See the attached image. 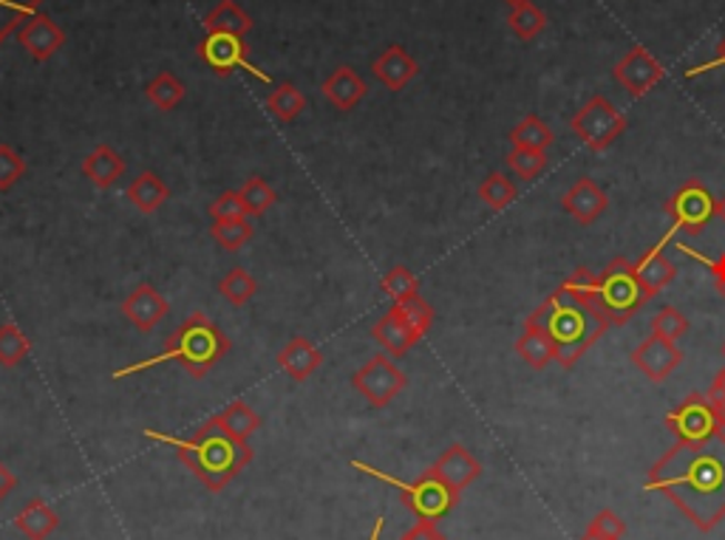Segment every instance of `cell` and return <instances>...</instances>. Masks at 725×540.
<instances>
[{
	"label": "cell",
	"mask_w": 725,
	"mask_h": 540,
	"mask_svg": "<svg viewBox=\"0 0 725 540\" xmlns=\"http://www.w3.org/2000/svg\"><path fill=\"white\" fill-rule=\"evenodd\" d=\"M644 487L666 496L701 532H712L725 518V434L701 445L675 441L652 465Z\"/></svg>",
	"instance_id": "1"
},
{
	"label": "cell",
	"mask_w": 725,
	"mask_h": 540,
	"mask_svg": "<svg viewBox=\"0 0 725 540\" xmlns=\"http://www.w3.org/2000/svg\"><path fill=\"white\" fill-rule=\"evenodd\" d=\"M145 439L168 445L177 450L179 461L188 467L193 476L208 487L210 492H221L224 487L253 461V447L246 441H239L221 428L219 421L208 419L190 439H179V436H168L162 430H142Z\"/></svg>",
	"instance_id": "2"
},
{
	"label": "cell",
	"mask_w": 725,
	"mask_h": 540,
	"mask_svg": "<svg viewBox=\"0 0 725 540\" xmlns=\"http://www.w3.org/2000/svg\"><path fill=\"white\" fill-rule=\"evenodd\" d=\"M524 326L542 328L555 346V363L564 368H573L590 348L606 334L610 323L595 306L573 300L564 289H555L533 315L524 320Z\"/></svg>",
	"instance_id": "3"
},
{
	"label": "cell",
	"mask_w": 725,
	"mask_h": 540,
	"mask_svg": "<svg viewBox=\"0 0 725 540\" xmlns=\"http://www.w3.org/2000/svg\"><path fill=\"white\" fill-rule=\"evenodd\" d=\"M230 354V337L210 320L202 312H193L188 315V320L164 339V348L153 357L142 359V363H133L114 371V379L133 377L139 371H148V368H157V365L164 363H179L184 371L193 379L208 377L210 368L221 363V359Z\"/></svg>",
	"instance_id": "4"
},
{
	"label": "cell",
	"mask_w": 725,
	"mask_h": 540,
	"mask_svg": "<svg viewBox=\"0 0 725 540\" xmlns=\"http://www.w3.org/2000/svg\"><path fill=\"white\" fill-rule=\"evenodd\" d=\"M349 465L354 467V470L366 472V476L377 478V481H383V485H389L392 490L400 492V498H403L405 507L414 512L416 521H425V523H436L442 521V518L449 516L451 509L460 503V492L451 490L445 481H442L440 476H436L434 470H425L423 476L414 478V481H400L397 476H392V472H383L377 470V467L366 465V461H358L352 459Z\"/></svg>",
	"instance_id": "5"
},
{
	"label": "cell",
	"mask_w": 725,
	"mask_h": 540,
	"mask_svg": "<svg viewBox=\"0 0 725 540\" xmlns=\"http://www.w3.org/2000/svg\"><path fill=\"white\" fill-rule=\"evenodd\" d=\"M650 300V289L641 283L632 261L615 258L598 275V300H595V306H598V312L606 317L610 326H626Z\"/></svg>",
	"instance_id": "6"
},
{
	"label": "cell",
	"mask_w": 725,
	"mask_h": 540,
	"mask_svg": "<svg viewBox=\"0 0 725 540\" xmlns=\"http://www.w3.org/2000/svg\"><path fill=\"white\" fill-rule=\"evenodd\" d=\"M570 128L590 151L601 153L626 131V116L604 94H595L570 120Z\"/></svg>",
	"instance_id": "7"
},
{
	"label": "cell",
	"mask_w": 725,
	"mask_h": 540,
	"mask_svg": "<svg viewBox=\"0 0 725 540\" xmlns=\"http://www.w3.org/2000/svg\"><path fill=\"white\" fill-rule=\"evenodd\" d=\"M197 54L215 77H230L233 71H246V74L261 80L264 85H272V77L253 65L250 45L239 34H204L197 45Z\"/></svg>",
	"instance_id": "8"
},
{
	"label": "cell",
	"mask_w": 725,
	"mask_h": 540,
	"mask_svg": "<svg viewBox=\"0 0 725 540\" xmlns=\"http://www.w3.org/2000/svg\"><path fill=\"white\" fill-rule=\"evenodd\" d=\"M666 430L683 445H701L723 434L714 403L703 394H688L675 410H668Z\"/></svg>",
	"instance_id": "9"
},
{
	"label": "cell",
	"mask_w": 725,
	"mask_h": 540,
	"mask_svg": "<svg viewBox=\"0 0 725 540\" xmlns=\"http://www.w3.org/2000/svg\"><path fill=\"white\" fill-rule=\"evenodd\" d=\"M666 213L672 215V230L686 235H701L717 215V198L697 179H688L681 190L666 202Z\"/></svg>",
	"instance_id": "10"
},
{
	"label": "cell",
	"mask_w": 725,
	"mask_h": 540,
	"mask_svg": "<svg viewBox=\"0 0 725 540\" xmlns=\"http://www.w3.org/2000/svg\"><path fill=\"white\" fill-rule=\"evenodd\" d=\"M352 385L369 405L374 408H385L389 403H394L409 385V377L397 368L389 354H374L369 363H363L358 371L352 374Z\"/></svg>",
	"instance_id": "11"
},
{
	"label": "cell",
	"mask_w": 725,
	"mask_h": 540,
	"mask_svg": "<svg viewBox=\"0 0 725 540\" xmlns=\"http://www.w3.org/2000/svg\"><path fill=\"white\" fill-rule=\"evenodd\" d=\"M612 77L630 91V96L641 100L666 77V69H663L661 60L646 45H635V49H630L621 57L618 65L612 69Z\"/></svg>",
	"instance_id": "12"
},
{
	"label": "cell",
	"mask_w": 725,
	"mask_h": 540,
	"mask_svg": "<svg viewBox=\"0 0 725 540\" xmlns=\"http://www.w3.org/2000/svg\"><path fill=\"white\" fill-rule=\"evenodd\" d=\"M632 363H635L637 371L644 374L646 379H652V383H666V379L672 377V371L683 363V351L672 339H663L657 337V334H652V337H646L644 343L632 351Z\"/></svg>",
	"instance_id": "13"
},
{
	"label": "cell",
	"mask_w": 725,
	"mask_h": 540,
	"mask_svg": "<svg viewBox=\"0 0 725 540\" xmlns=\"http://www.w3.org/2000/svg\"><path fill=\"white\" fill-rule=\"evenodd\" d=\"M120 312L128 317V323H131L133 328L148 334L153 332L164 317L171 315V303H168V297H164L157 286L139 283L137 289L122 300Z\"/></svg>",
	"instance_id": "14"
},
{
	"label": "cell",
	"mask_w": 725,
	"mask_h": 540,
	"mask_svg": "<svg viewBox=\"0 0 725 540\" xmlns=\"http://www.w3.org/2000/svg\"><path fill=\"white\" fill-rule=\"evenodd\" d=\"M18 43L23 45L34 63H46L66 45V32L49 14L38 12L18 29Z\"/></svg>",
	"instance_id": "15"
},
{
	"label": "cell",
	"mask_w": 725,
	"mask_h": 540,
	"mask_svg": "<svg viewBox=\"0 0 725 540\" xmlns=\"http://www.w3.org/2000/svg\"><path fill=\"white\" fill-rule=\"evenodd\" d=\"M431 470H434L454 492L467 490V487L482 476V465L476 461V456H473L465 445H451L449 450L442 452L440 459L434 461Z\"/></svg>",
	"instance_id": "16"
},
{
	"label": "cell",
	"mask_w": 725,
	"mask_h": 540,
	"mask_svg": "<svg viewBox=\"0 0 725 540\" xmlns=\"http://www.w3.org/2000/svg\"><path fill=\"white\" fill-rule=\"evenodd\" d=\"M321 91H323V100H326L329 105L338 108L341 113H346L366 100L369 85L354 69H349V65H338V69L323 80Z\"/></svg>",
	"instance_id": "17"
},
{
	"label": "cell",
	"mask_w": 725,
	"mask_h": 540,
	"mask_svg": "<svg viewBox=\"0 0 725 540\" xmlns=\"http://www.w3.org/2000/svg\"><path fill=\"white\" fill-rule=\"evenodd\" d=\"M562 207H564V213L573 215L578 224L587 226L606 213V207H610V198H606V193L601 190L598 182H593V179H578V182H575L573 187L564 193Z\"/></svg>",
	"instance_id": "18"
},
{
	"label": "cell",
	"mask_w": 725,
	"mask_h": 540,
	"mask_svg": "<svg viewBox=\"0 0 725 540\" xmlns=\"http://www.w3.org/2000/svg\"><path fill=\"white\" fill-rule=\"evenodd\" d=\"M372 74L377 77L389 91H403L405 85L420 74V65H416V60L403 45H385L372 60Z\"/></svg>",
	"instance_id": "19"
},
{
	"label": "cell",
	"mask_w": 725,
	"mask_h": 540,
	"mask_svg": "<svg viewBox=\"0 0 725 540\" xmlns=\"http://www.w3.org/2000/svg\"><path fill=\"white\" fill-rule=\"evenodd\" d=\"M372 337L377 339L380 348H383V351L394 359L403 357V354H409L411 348H414L416 343L423 339L420 334L414 332V328L409 326V323H405V317L400 315L394 306L389 308V312H385L377 323H374Z\"/></svg>",
	"instance_id": "20"
},
{
	"label": "cell",
	"mask_w": 725,
	"mask_h": 540,
	"mask_svg": "<svg viewBox=\"0 0 725 540\" xmlns=\"http://www.w3.org/2000/svg\"><path fill=\"white\" fill-rule=\"evenodd\" d=\"M323 365V354L318 351V346L306 337H292L281 351H278V368L295 383L310 379L312 374Z\"/></svg>",
	"instance_id": "21"
},
{
	"label": "cell",
	"mask_w": 725,
	"mask_h": 540,
	"mask_svg": "<svg viewBox=\"0 0 725 540\" xmlns=\"http://www.w3.org/2000/svg\"><path fill=\"white\" fill-rule=\"evenodd\" d=\"M672 238H675V230H672V233H668L661 244L652 246L650 252H644V255L635 261L637 277H641V283H644L646 289H650L652 297H655L657 292L666 289L668 283L675 281V275H677L675 264H672V261L663 255V246H666Z\"/></svg>",
	"instance_id": "22"
},
{
	"label": "cell",
	"mask_w": 725,
	"mask_h": 540,
	"mask_svg": "<svg viewBox=\"0 0 725 540\" xmlns=\"http://www.w3.org/2000/svg\"><path fill=\"white\" fill-rule=\"evenodd\" d=\"M82 176L100 190L114 187V184L125 176V159L111 145H97L94 151L85 156V162H82Z\"/></svg>",
	"instance_id": "23"
},
{
	"label": "cell",
	"mask_w": 725,
	"mask_h": 540,
	"mask_svg": "<svg viewBox=\"0 0 725 540\" xmlns=\"http://www.w3.org/2000/svg\"><path fill=\"white\" fill-rule=\"evenodd\" d=\"M171 198V190L162 182L159 173L153 170H142L131 184H128V202L142 215H153L164 207V202Z\"/></svg>",
	"instance_id": "24"
},
{
	"label": "cell",
	"mask_w": 725,
	"mask_h": 540,
	"mask_svg": "<svg viewBox=\"0 0 725 540\" xmlns=\"http://www.w3.org/2000/svg\"><path fill=\"white\" fill-rule=\"evenodd\" d=\"M250 29H253V18L235 0H221L219 7L204 14V32L208 34H239V38H244Z\"/></svg>",
	"instance_id": "25"
},
{
	"label": "cell",
	"mask_w": 725,
	"mask_h": 540,
	"mask_svg": "<svg viewBox=\"0 0 725 540\" xmlns=\"http://www.w3.org/2000/svg\"><path fill=\"white\" fill-rule=\"evenodd\" d=\"M60 527V516L46 501L26 503L14 518V529L29 540H46Z\"/></svg>",
	"instance_id": "26"
},
{
	"label": "cell",
	"mask_w": 725,
	"mask_h": 540,
	"mask_svg": "<svg viewBox=\"0 0 725 540\" xmlns=\"http://www.w3.org/2000/svg\"><path fill=\"white\" fill-rule=\"evenodd\" d=\"M213 421H219L221 428L228 430L230 436H235L239 441H250V436H255V430L261 428V416L255 414L244 399H235L221 414L210 416Z\"/></svg>",
	"instance_id": "27"
},
{
	"label": "cell",
	"mask_w": 725,
	"mask_h": 540,
	"mask_svg": "<svg viewBox=\"0 0 725 540\" xmlns=\"http://www.w3.org/2000/svg\"><path fill=\"white\" fill-rule=\"evenodd\" d=\"M516 354L536 371H544L550 363H555V346L553 339L542 332V328H530L524 326L522 337L516 339Z\"/></svg>",
	"instance_id": "28"
},
{
	"label": "cell",
	"mask_w": 725,
	"mask_h": 540,
	"mask_svg": "<svg viewBox=\"0 0 725 540\" xmlns=\"http://www.w3.org/2000/svg\"><path fill=\"white\" fill-rule=\"evenodd\" d=\"M184 94H188L184 82L179 80L177 74H171V71H159L145 85V100L151 102L157 111H173V108L182 105Z\"/></svg>",
	"instance_id": "29"
},
{
	"label": "cell",
	"mask_w": 725,
	"mask_h": 540,
	"mask_svg": "<svg viewBox=\"0 0 725 540\" xmlns=\"http://www.w3.org/2000/svg\"><path fill=\"white\" fill-rule=\"evenodd\" d=\"M266 111H270L278 122L290 125V122H295L298 116L306 111V96H303L301 91H298V85H292V82H281V85H275V89L266 94Z\"/></svg>",
	"instance_id": "30"
},
{
	"label": "cell",
	"mask_w": 725,
	"mask_h": 540,
	"mask_svg": "<svg viewBox=\"0 0 725 540\" xmlns=\"http://www.w3.org/2000/svg\"><path fill=\"white\" fill-rule=\"evenodd\" d=\"M511 142L513 147H527V151H544L555 142V133L547 122H542L538 116H524L516 128L511 131Z\"/></svg>",
	"instance_id": "31"
},
{
	"label": "cell",
	"mask_w": 725,
	"mask_h": 540,
	"mask_svg": "<svg viewBox=\"0 0 725 540\" xmlns=\"http://www.w3.org/2000/svg\"><path fill=\"white\" fill-rule=\"evenodd\" d=\"M219 292L230 306L241 308L255 297V292H259V281H255L244 266H233V269L219 281Z\"/></svg>",
	"instance_id": "32"
},
{
	"label": "cell",
	"mask_w": 725,
	"mask_h": 540,
	"mask_svg": "<svg viewBox=\"0 0 725 540\" xmlns=\"http://www.w3.org/2000/svg\"><path fill=\"white\" fill-rule=\"evenodd\" d=\"M507 26H511V32L516 34L518 40H536L538 34L547 29V14L542 12V9L530 0V3H522V7L511 9V14H507Z\"/></svg>",
	"instance_id": "33"
},
{
	"label": "cell",
	"mask_w": 725,
	"mask_h": 540,
	"mask_svg": "<svg viewBox=\"0 0 725 540\" xmlns=\"http://www.w3.org/2000/svg\"><path fill=\"white\" fill-rule=\"evenodd\" d=\"M253 233L255 226L246 215L244 218H233V221H213V226H210V235H213L215 244L228 252H239L241 246L250 244Z\"/></svg>",
	"instance_id": "34"
},
{
	"label": "cell",
	"mask_w": 725,
	"mask_h": 540,
	"mask_svg": "<svg viewBox=\"0 0 725 540\" xmlns=\"http://www.w3.org/2000/svg\"><path fill=\"white\" fill-rule=\"evenodd\" d=\"M239 195H241V207H244V215H250V218H259V215H264L266 210L278 202V193L270 187V182L261 176L246 179L244 187L239 190Z\"/></svg>",
	"instance_id": "35"
},
{
	"label": "cell",
	"mask_w": 725,
	"mask_h": 540,
	"mask_svg": "<svg viewBox=\"0 0 725 540\" xmlns=\"http://www.w3.org/2000/svg\"><path fill=\"white\" fill-rule=\"evenodd\" d=\"M29 351H32V343L23 334V328L18 323H3L0 326V365L14 368L29 357Z\"/></svg>",
	"instance_id": "36"
},
{
	"label": "cell",
	"mask_w": 725,
	"mask_h": 540,
	"mask_svg": "<svg viewBox=\"0 0 725 540\" xmlns=\"http://www.w3.org/2000/svg\"><path fill=\"white\" fill-rule=\"evenodd\" d=\"M516 184L505 176V173H491L485 182L480 184V198L487 204L491 210H507L513 202H516Z\"/></svg>",
	"instance_id": "37"
},
{
	"label": "cell",
	"mask_w": 725,
	"mask_h": 540,
	"mask_svg": "<svg viewBox=\"0 0 725 540\" xmlns=\"http://www.w3.org/2000/svg\"><path fill=\"white\" fill-rule=\"evenodd\" d=\"M380 289H383V295L392 297L394 303H403L420 295V281H416V275L409 266H394V269H389L383 275Z\"/></svg>",
	"instance_id": "38"
},
{
	"label": "cell",
	"mask_w": 725,
	"mask_h": 540,
	"mask_svg": "<svg viewBox=\"0 0 725 540\" xmlns=\"http://www.w3.org/2000/svg\"><path fill=\"white\" fill-rule=\"evenodd\" d=\"M43 0H0V34L12 38L26 20L38 14Z\"/></svg>",
	"instance_id": "39"
},
{
	"label": "cell",
	"mask_w": 725,
	"mask_h": 540,
	"mask_svg": "<svg viewBox=\"0 0 725 540\" xmlns=\"http://www.w3.org/2000/svg\"><path fill=\"white\" fill-rule=\"evenodd\" d=\"M558 289H564L573 300L584 303V306H595V300H598V275L590 272L587 266H578V269H575L573 275L558 286Z\"/></svg>",
	"instance_id": "40"
},
{
	"label": "cell",
	"mask_w": 725,
	"mask_h": 540,
	"mask_svg": "<svg viewBox=\"0 0 725 540\" xmlns=\"http://www.w3.org/2000/svg\"><path fill=\"white\" fill-rule=\"evenodd\" d=\"M507 167L516 173L522 182H533V179L542 173L544 167H547V153L544 151H527V147H513L511 153H507Z\"/></svg>",
	"instance_id": "41"
},
{
	"label": "cell",
	"mask_w": 725,
	"mask_h": 540,
	"mask_svg": "<svg viewBox=\"0 0 725 540\" xmlns=\"http://www.w3.org/2000/svg\"><path fill=\"white\" fill-rule=\"evenodd\" d=\"M394 308H397L400 315L405 317V323H409L411 328H414L420 337H425L429 334V328L434 326V308L425 303L423 295L411 297V300H403V303H394Z\"/></svg>",
	"instance_id": "42"
},
{
	"label": "cell",
	"mask_w": 725,
	"mask_h": 540,
	"mask_svg": "<svg viewBox=\"0 0 725 540\" xmlns=\"http://www.w3.org/2000/svg\"><path fill=\"white\" fill-rule=\"evenodd\" d=\"M686 332H688V317L683 315L681 308L663 306L661 312L652 317V334H657V337L677 343Z\"/></svg>",
	"instance_id": "43"
},
{
	"label": "cell",
	"mask_w": 725,
	"mask_h": 540,
	"mask_svg": "<svg viewBox=\"0 0 725 540\" xmlns=\"http://www.w3.org/2000/svg\"><path fill=\"white\" fill-rule=\"evenodd\" d=\"M26 162L12 145H0V193L12 190L23 179Z\"/></svg>",
	"instance_id": "44"
},
{
	"label": "cell",
	"mask_w": 725,
	"mask_h": 540,
	"mask_svg": "<svg viewBox=\"0 0 725 540\" xmlns=\"http://www.w3.org/2000/svg\"><path fill=\"white\" fill-rule=\"evenodd\" d=\"M587 534H598V538H606V540H621L626 534V523L618 512H612V509H601L598 516L590 521Z\"/></svg>",
	"instance_id": "45"
},
{
	"label": "cell",
	"mask_w": 725,
	"mask_h": 540,
	"mask_svg": "<svg viewBox=\"0 0 725 540\" xmlns=\"http://www.w3.org/2000/svg\"><path fill=\"white\" fill-rule=\"evenodd\" d=\"M210 218L213 221H233L244 218V207H241V195L235 190H224L219 198L210 204Z\"/></svg>",
	"instance_id": "46"
},
{
	"label": "cell",
	"mask_w": 725,
	"mask_h": 540,
	"mask_svg": "<svg viewBox=\"0 0 725 540\" xmlns=\"http://www.w3.org/2000/svg\"><path fill=\"white\" fill-rule=\"evenodd\" d=\"M681 249H683V252H688V255H692L694 261H701V264L706 266L708 272H712L714 281H717L719 295L725 297V252H723V255H719L717 261H712V258H703V255H697V252H692V246H683V244H681Z\"/></svg>",
	"instance_id": "47"
},
{
	"label": "cell",
	"mask_w": 725,
	"mask_h": 540,
	"mask_svg": "<svg viewBox=\"0 0 725 540\" xmlns=\"http://www.w3.org/2000/svg\"><path fill=\"white\" fill-rule=\"evenodd\" d=\"M400 540H449L445 534L436 529V523H425V521H416L414 527L409 529V532L403 534Z\"/></svg>",
	"instance_id": "48"
},
{
	"label": "cell",
	"mask_w": 725,
	"mask_h": 540,
	"mask_svg": "<svg viewBox=\"0 0 725 540\" xmlns=\"http://www.w3.org/2000/svg\"><path fill=\"white\" fill-rule=\"evenodd\" d=\"M14 487H18V478H14V472L0 461V503L7 501L9 492H12Z\"/></svg>",
	"instance_id": "49"
},
{
	"label": "cell",
	"mask_w": 725,
	"mask_h": 540,
	"mask_svg": "<svg viewBox=\"0 0 725 540\" xmlns=\"http://www.w3.org/2000/svg\"><path fill=\"white\" fill-rule=\"evenodd\" d=\"M719 65H725V40H723V43H719L717 57H714V60H708V63H703V65H697V69L688 71V77H697V74H703V71L719 69Z\"/></svg>",
	"instance_id": "50"
},
{
	"label": "cell",
	"mask_w": 725,
	"mask_h": 540,
	"mask_svg": "<svg viewBox=\"0 0 725 540\" xmlns=\"http://www.w3.org/2000/svg\"><path fill=\"white\" fill-rule=\"evenodd\" d=\"M708 399H725V365L717 371V377H714V383L708 385Z\"/></svg>",
	"instance_id": "51"
},
{
	"label": "cell",
	"mask_w": 725,
	"mask_h": 540,
	"mask_svg": "<svg viewBox=\"0 0 725 540\" xmlns=\"http://www.w3.org/2000/svg\"><path fill=\"white\" fill-rule=\"evenodd\" d=\"M714 408H717V416H719V428H723L725 434V399H712Z\"/></svg>",
	"instance_id": "52"
},
{
	"label": "cell",
	"mask_w": 725,
	"mask_h": 540,
	"mask_svg": "<svg viewBox=\"0 0 725 540\" xmlns=\"http://www.w3.org/2000/svg\"><path fill=\"white\" fill-rule=\"evenodd\" d=\"M383 529H385V518H377V521H374L372 534H369V540H380V538H383Z\"/></svg>",
	"instance_id": "53"
},
{
	"label": "cell",
	"mask_w": 725,
	"mask_h": 540,
	"mask_svg": "<svg viewBox=\"0 0 725 540\" xmlns=\"http://www.w3.org/2000/svg\"><path fill=\"white\" fill-rule=\"evenodd\" d=\"M717 218L723 221V224H725V195H723V198H719V202H717Z\"/></svg>",
	"instance_id": "54"
},
{
	"label": "cell",
	"mask_w": 725,
	"mask_h": 540,
	"mask_svg": "<svg viewBox=\"0 0 725 540\" xmlns=\"http://www.w3.org/2000/svg\"><path fill=\"white\" fill-rule=\"evenodd\" d=\"M505 3L511 9H516V7H522V3H530V0H505Z\"/></svg>",
	"instance_id": "55"
},
{
	"label": "cell",
	"mask_w": 725,
	"mask_h": 540,
	"mask_svg": "<svg viewBox=\"0 0 725 540\" xmlns=\"http://www.w3.org/2000/svg\"><path fill=\"white\" fill-rule=\"evenodd\" d=\"M581 540H606V538H598V534H584Z\"/></svg>",
	"instance_id": "56"
},
{
	"label": "cell",
	"mask_w": 725,
	"mask_h": 540,
	"mask_svg": "<svg viewBox=\"0 0 725 540\" xmlns=\"http://www.w3.org/2000/svg\"><path fill=\"white\" fill-rule=\"evenodd\" d=\"M3 40H7V38H3V34H0V43H3Z\"/></svg>",
	"instance_id": "57"
},
{
	"label": "cell",
	"mask_w": 725,
	"mask_h": 540,
	"mask_svg": "<svg viewBox=\"0 0 725 540\" xmlns=\"http://www.w3.org/2000/svg\"><path fill=\"white\" fill-rule=\"evenodd\" d=\"M723 357H725V343H723Z\"/></svg>",
	"instance_id": "58"
}]
</instances>
